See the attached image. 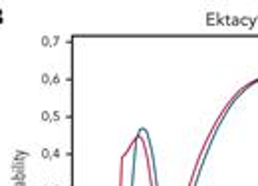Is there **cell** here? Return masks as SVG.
I'll return each instance as SVG.
<instances>
[]
</instances>
